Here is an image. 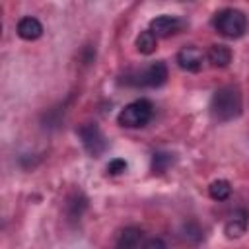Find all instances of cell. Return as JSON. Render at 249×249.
Masks as SVG:
<instances>
[{
    "label": "cell",
    "instance_id": "cell-1",
    "mask_svg": "<svg viewBox=\"0 0 249 249\" xmlns=\"http://www.w3.org/2000/svg\"><path fill=\"white\" fill-rule=\"evenodd\" d=\"M210 117L216 123H228L241 115V93L235 86H222L218 88L208 105Z\"/></svg>",
    "mask_w": 249,
    "mask_h": 249
},
{
    "label": "cell",
    "instance_id": "cell-2",
    "mask_svg": "<svg viewBox=\"0 0 249 249\" xmlns=\"http://www.w3.org/2000/svg\"><path fill=\"white\" fill-rule=\"evenodd\" d=\"M212 25L220 35H224L228 39H237L247 31V16L241 10L224 8L214 14Z\"/></svg>",
    "mask_w": 249,
    "mask_h": 249
},
{
    "label": "cell",
    "instance_id": "cell-3",
    "mask_svg": "<svg viewBox=\"0 0 249 249\" xmlns=\"http://www.w3.org/2000/svg\"><path fill=\"white\" fill-rule=\"evenodd\" d=\"M152 115H154V105L148 99H136L119 111L117 123L124 128H140L148 124Z\"/></svg>",
    "mask_w": 249,
    "mask_h": 249
},
{
    "label": "cell",
    "instance_id": "cell-4",
    "mask_svg": "<svg viewBox=\"0 0 249 249\" xmlns=\"http://www.w3.org/2000/svg\"><path fill=\"white\" fill-rule=\"evenodd\" d=\"M165 80H167V66L163 60H158L148 64L142 70L128 74L124 82L132 86H142V88H160L165 84Z\"/></svg>",
    "mask_w": 249,
    "mask_h": 249
},
{
    "label": "cell",
    "instance_id": "cell-5",
    "mask_svg": "<svg viewBox=\"0 0 249 249\" xmlns=\"http://www.w3.org/2000/svg\"><path fill=\"white\" fill-rule=\"evenodd\" d=\"M78 136L82 140V146L84 150L93 156V158H99L105 150H107V138L103 136L101 128L95 124V123H86L78 128Z\"/></svg>",
    "mask_w": 249,
    "mask_h": 249
},
{
    "label": "cell",
    "instance_id": "cell-6",
    "mask_svg": "<svg viewBox=\"0 0 249 249\" xmlns=\"http://www.w3.org/2000/svg\"><path fill=\"white\" fill-rule=\"evenodd\" d=\"M202 60H204V54L198 47H183L179 53H177V64L179 68L187 70V72H198L202 68Z\"/></svg>",
    "mask_w": 249,
    "mask_h": 249
},
{
    "label": "cell",
    "instance_id": "cell-7",
    "mask_svg": "<svg viewBox=\"0 0 249 249\" xmlns=\"http://www.w3.org/2000/svg\"><path fill=\"white\" fill-rule=\"evenodd\" d=\"M179 27H181V19L175 18V16H169V14L158 16L150 21V31L156 37H169L175 31H179Z\"/></svg>",
    "mask_w": 249,
    "mask_h": 249
},
{
    "label": "cell",
    "instance_id": "cell-8",
    "mask_svg": "<svg viewBox=\"0 0 249 249\" xmlns=\"http://www.w3.org/2000/svg\"><path fill=\"white\" fill-rule=\"evenodd\" d=\"M18 35L21 37V39H25V41H35V39H39L41 35H43V25H41V21L37 19V18H31V16H27V18H21L19 21H18Z\"/></svg>",
    "mask_w": 249,
    "mask_h": 249
},
{
    "label": "cell",
    "instance_id": "cell-9",
    "mask_svg": "<svg viewBox=\"0 0 249 249\" xmlns=\"http://www.w3.org/2000/svg\"><path fill=\"white\" fill-rule=\"evenodd\" d=\"M142 241V231L138 228H124L115 241V249H138Z\"/></svg>",
    "mask_w": 249,
    "mask_h": 249
},
{
    "label": "cell",
    "instance_id": "cell-10",
    "mask_svg": "<svg viewBox=\"0 0 249 249\" xmlns=\"http://www.w3.org/2000/svg\"><path fill=\"white\" fill-rule=\"evenodd\" d=\"M206 58L212 66L224 68L231 62V51L226 45H210L208 51H206Z\"/></svg>",
    "mask_w": 249,
    "mask_h": 249
},
{
    "label": "cell",
    "instance_id": "cell-11",
    "mask_svg": "<svg viewBox=\"0 0 249 249\" xmlns=\"http://www.w3.org/2000/svg\"><path fill=\"white\" fill-rule=\"evenodd\" d=\"M247 224H249L247 214H245V212H237V214H233V216L226 222L224 231H226V235H228L230 239L241 237V235L245 233V230H247Z\"/></svg>",
    "mask_w": 249,
    "mask_h": 249
},
{
    "label": "cell",
    "instance_id": "cell-12",
    "mask_svg": "<svg viewBox=\"0 0 249 249\" xmlns=\"http://www.w3.org/2000/svg\"><path fill=\"white\" fill-rule=\"evenodd\" d=\"M156 47H158V37H156L150 29L142 31V33L136 37V49H138V53H142V54H152V53L156 51Z\"/></svg>",
    "mask_w": 249,
    "mask_h": 249
},
{
    "label": "cell",
    "instance_id": "cell-13",
    "mask_svg": "<svg viewBox=\"0 0 249 249\" xmlns=\"http://www.w3.org/2000/svg\"><path fill=\"white\" fill-rule=\"evenodd\" d=\"M173 161H175V158H173L171 152H154V156H152V171L161 175V173H165L169 169V165Z\"/></svg>",
    "mask_w": 249,
    "mask_h": 249
},
{
    "label": "cell",
    "instance_id": "cell-14",
    "mask_svg": "<svg viewBox=\"0 0 249 249\" xmlns=\"http://www.w3.org/2000/svg\"><path fill=\"white\" fill-rule=\"evenodd\" d=\"M208 195H210L214 200H226V198L231 195V185H230L226 179L212 181L210 187H208Z\"/></svg>",
    "mask_w": 249,
    "mask_h": 249
},
{
    "label": "cell",
    "instance_id": "cell-15",
    "mask_svg": "<svg viewBox=\"0 0 249 249\" xmlns=\"http://www.w3.org/2000/svg\"><path fill=\"white\" fill-rule=\"evenodd\" d=\"M126 171V161L123 158H113L109 163H107V173L109 175H121Z\"/></svg>",
    "mask_w": 249,
    "mask_h": 249
},
{
    "label": "cell",
    "instance_id": "cell-16",
    "mask_svg": "<svg viewBox=\"0 0 249 249\" xmlns=\"http://www.w3.org/2000/svg\"><path fill=\"white\" fill-rule=\"evenodd\" d=\"M142 249H167V245H165L163 239H160V237H152V239H148V241L144 243Z\"/></svg>",
    "mask_w": 249,
    "mask_h": 249
}]
</instances>
